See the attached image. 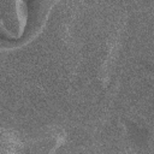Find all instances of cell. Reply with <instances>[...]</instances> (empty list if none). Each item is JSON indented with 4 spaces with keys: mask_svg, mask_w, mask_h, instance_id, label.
<instances>
[{
    "mask_svg": "<svg viewBox=\"0 0 154 154\" xmlns=\"http://www.w3.org/2000/svg\"><path fill=\"white\" fill-rule=\"evenodd\" d=\"M25 5V24L23 32L18 37L6 36L4 23L1 22L0 42L2 48H16L32 40L45 26L52 7L59 0H22Z\"/></svg>",
    "mask_w": 154,
    "mask_h": 154,
    "instance_id": "6da1fadb",
    "label": "cell"
}]
</instances>
